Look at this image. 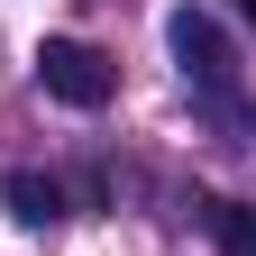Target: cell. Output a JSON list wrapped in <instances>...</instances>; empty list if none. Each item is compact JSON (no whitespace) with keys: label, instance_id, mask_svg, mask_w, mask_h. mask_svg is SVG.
Returning a JSON list of instances; mask_svg holds the SVG:
<instances>
[{"label":"cell","instance_id":"6da1fadb","mask_svg":"<svg viewBox=\"0 0 256 256\" xmlns=\"http://www.w3.org/2000/svg\"><path fill=\"white\" fill-rule=\"evenodd\" d=\"M165 46H174V64H183V82L202 92L210 110H229V119H238V46L220 37V18L183 0V10L165 18Z\"/></svg>","mask_w":256,"mask_h":256},{"label":"cell","instance_id":"7a4b0ae2","mask_svg":"<svg viewBox=\"0 0 256 256\" xmlns=\"http://www.w3.org/2000/svg\"><path fill=\"white\" fill-rule=\"evenodd\" d=\"M37 82L55 92L64 110H101L110 92H119V64H110L101 46H82V37H46V46H37Z\"/></svg>","mask_w":256,"mask_h":256},{"label":"cell","instance_id":"3957f363","mask_svg":"<svg viewBox=\"0 0 256 256\" xmlns=\"http://www.w3.org/2000/svg\"><path fill=\"white\" fill-rule=\"evenodd\" d=\"M0 202H10V220H18V229H46V220L64 210V192H55L46 174H0Z\"/></svg>","mask_w":256,"mask_h":256},{"label":"cell","instance_id":"277c9868","mask_svg":"<svg viewBox=\"0 0 256 256\" xmlns=\"http://www.w3.org/2000/svg\"><path fill=\"white\" fill-rule=\"evenodd\" d=\"M210 238L220 256H256V202H210Z\"/></svg>","mask_w":256,"mask_h":256},{"label":"cell","instance_id":"5b68a950","mask_svg":"<svg viewBox=\"0 0 256 256\" xmlns=\"http://www.w3.org/2000/svg\"><path fill=\"white\" fill-rule=\"evenodd\" d=\"M220 10H229V18H238V28H256V0H220Z\"/></svg>","mask_w":256,"mask_h":256}]
</instances>
